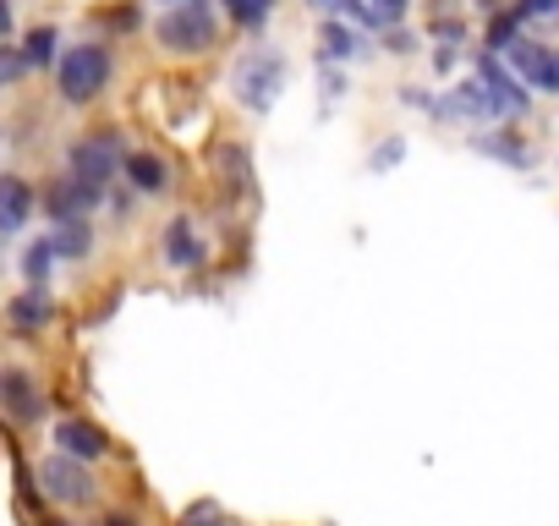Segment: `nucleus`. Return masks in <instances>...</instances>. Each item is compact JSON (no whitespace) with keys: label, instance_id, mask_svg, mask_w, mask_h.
Returning a JSON list of instances; mask_svg holds the SVG:
<instances>
[{"label":"nucleus","instance_id":"1","mask_svg":"<svg viewBox=\"0 0 559 526\" xmlns=\"http://www.w3.org/2000/svg\"><path fill=\"white\" fill-rule=\"evenodd\" d=\"M159 45L170 56H203L219 39V7L214 0H176V7L159 17Z\"/></svg>","mask_w":559,"mask_h":526},{"label":"nucleus","instance_id":"2","mask_svg":"<svg viewBox=\"0 0 559 526\" xmlns=\"http://www.w3.org/2000/svg\"><path fill=\"white\" fill-rule=\"evenodd\" d=\"M110 72H116V61H110L105 45H72L56 61V88H61L67 105H94L110 88Z\"/></svg>","mask_w":559,"mask_h":526},{"label":"nucleus","instance_id":"3","mask_svg":"<svg viewBox=\"0 0 559 526\" xmlns=\"http://www.w3.org/2000/svg\"><path fill=\"white\" fill-rule=\"evenodd\" d=\"M230 83H236V99L263 116V110L280 99V88H286V61H280V50L258 45L252 56L236 61V77H230Z\"/></svg>","mask_w":559,"mask_h":526},{"label":"nucleus","instance_id":"4","mask_svg":"<svg viewBox=\"0 0 559 526\" xmlns=\"http://www.w3.org/2000/svg\"><path fill=\"white\" fill-rule=\"evenodd\" d=\"M121 170V138L116 132H88V138H78L72 148H67V176H78V181H88V187H110V176Z\"/></svg>","mask_w":559,"mask_h":526},{"label":"nucleus","instance_id":"5","mask_svg":"<svg viewBox=\"0 0 559 526\" xmlns=\"http://www.w3.org/2000/svg\"><path fill=\"white\" fill-rule=\"evenodd\" d=\"M39 482H45V493L56 499V504H94L99 499V482H94V471L83 466V461H72V455H50L45 466H39Z\"/></svg>","mask_w":559,"mask_h":526},{"label":"nucleus","instance_id":"6","mask_svg":"<svg viewBox=\"0 0 559 526\" xmlns=\"http://www.w3.org/2000/svg\"><path fill=\"white\" fill-rule=\"evenodd\" d=\"M0 411H7L12 422H39L45 417V395H39L34 373H23V368L0 373Z\"/></svg>","mask_w":559,"mask_h":526},{"label":"nucleus","instance_id":"7","mask_svg":"<svg viewBox=\"0 0 559 526\" xmlns=\"http://www.w3.org/2000/svg\"><path fill=\"white\" fill-rule=\"evenodd\" d=\"M94 203H99V187H88V181H78V176H56V181L45 187V208H50L56 225H67V219H88Z\"/></svg>","mask_w":559,"mask_h":526},{"label":"nucleus","instance_id":"8","mask_svg":"<svg viewBox=\"0 0 559 526\" xmlns=\"http://www.w3.org/2000/svg\"><path fill=\"white\" fill-rule=\"evenodd\" d=\"M510 67H515L532 88L559 94V50H554V45H526V39H515V45H510Z\"/></svg>","mask_w":559,"mask_h":526},{"label":"nucleus","instance_id":"9","mask_svg":"<svg viewBox=\"0 0 559 526\" xmlns=\"http://www.w3.org/2000/svg\"><path fill=\"white\" fill-rule=\"evenodd\" d=\"M56 450L88 466V461L110 455V439H105V428H94V422H83V417H67V422H56Z\"/></svg>","mask_w":559,"mask_h":526},{"label":"nucleus","instance_id":"10","mask_svg":"<svg viewBox=\"0 0 559 526\" xmlns=\"http://www.w3.org/2000/svg\"><path fill=\"white\" fill-rule=\"evenodd\" d=\"M34 219V187L23 176H0V236H17Z\"/></svg>","mask_w":559,"mask_h":526},{"label":"nucleus","instance_id":"11","mask_svg":"<svg viewBox=\"0 0 559 526\" xmlns=\"http://www.w3.org/2000/svg\"><path fill=\"white\" fill-rule=\"evenodd\" d=\"M477 83H483V88L493 94L499 116H510V110L521 116V110H526V88H521V83H515V77H510V72H504V67L493 61V56H483V61H477Z\"/></svg>","mask_w":559,"mask_h":526},{"label":"nucleus","instance_id":"12","mask_svg":"<svg viewBox=\"0 0 559 526\" xmlns=\"http://www.w3.org/2000/svg\"><path fill=\"white\" fill-rule=\"evenodd\" d=\"M165 263H170V270H198V263H203V241L192 236L187 214L165 225Z\"/></svg>","mask_w":559,"mask_h":526},{"label":"nucleus","instance_id":"13","mask_svg":"<svg viewBox=\"0 0 559 526\" xmlns=\"http://www.w3.org/2000/svg\"><path fill=\"white\" fill-rule=\"evenodd\" d=\"M50 319H56V308H50V297L34 291V286H28L23 297H12V308H7V324H12V330H45Z\"/></svg>","mask_w":559,"mask_h":526},{"label":"nucleus","instance_id":"14","mask_svg":"<svg viewBox=\"0 0 559 526\" xmlns=\"http://www.w3.org/2000/svg\"><path fill=\"white\" fill-rule=\"evenodd\" d=\"M127 176H132L138 192H165V181H170L159 154H127Z\"/></svg>","mask_w":559,"mask_h":526},{"label":"nucleus","instance_id":"15","mask_svg":"<svg viewBox=\"0 0 559 526\" xmlns=\"http://www.w3.org/2000/svg\"><path fill=\"white\" fill-rule=\"evenodd\" d=\"M50 247H56V258H88V247H94L88 219H67V225L50 236Z\"/></svg>","mask_w":559,"mask_h":526},{"label":"nucleus","instance_id":"16","mask_svg":"<svg viewBox=\"0 0 559 526\" xmlns=\"http://www.w3.org/2000/svg\"><path fill=\"white\" fill-rule=\"evenodd\" d=\"M50 270H56V247H50V236H39V241L23 252V275H28V286H34V291H45Z\"/></svg>","mask_w":559,"mask_h":526},{"label":"nucleus","instance_id":"17","mask_svg":"<svg viewBox=\"0 0 559 526\" xmlns=\"http://www.w3.org/2000/svg\"><path fill=\"white\" fill-rule=\"evenodd\" d=\"M56 28H34L28 39H23V67H50L56 61Z\"/></svg>","mask_w":559,"mask_h":526},{"label":"nucleus","instance_id":"18","mask_svg":"<svg viewBox=\"0 0 559 526\" xmlns=\"http://www.w3.org/2000/svg\"><path fill=\"white\" fill-rule=\"evenodd\" d=\"M225 12H230L241 28H263L269 12H274V0H225Z\"/></svg>","mask_w":559,"mask_h":526},{"label":"nucleus","instance_id":"19","mask_svg":"<svg viewBox=\"0 0 559 526\" xmlns=\"http://www.w3.org/2000/svg\"><path fill=\"white\" fill-rule=\"evenodd\" d=\"M346 56H357V34L341 23H324V61H346Z\"/></svg>","mask_w":559,"mask_h":526},{"label":"nucleus","instance_id":"20","mask_svg":"<svg viewBox=\"0 0 559 526\" xmlns=\"http://www.w3.org/2000/svg\"><path fill=\"white\" fill-rule=\"evenodd\" d=\"M23 72H28V67H23V50H17V45H0V94H7Z\"/></svg>","mask_w":559,"mask_h":526},{"label":"nucleus","instance_id":"21","mask_svg":"<svg viewBox=\"0 0 559 526\" xmlns=\"http://www.w3.org/2000/svg\"><path fill=\"white\" fill-rule=\"evenodd\" d=\"M515 28H521V17H515V12H499V17L488 23V45H493V50H510Z\"/></svg>","mask_w":559,"mask_h":526},{"label":"nucleus","instance_id":"22","mask_svg":"<svg viewBox=\"0 0 559 526\" xmlns=\"http://www.w3.org/2000/svg\"><path fill=\"white\" fill-rule=\"evenodd\" d=\"M406 17V0H373L368 7V23H379V28H395Z\"/></svg>","mask_w":559,"mask_h":526},{"label":"nucleus","instance_id":"23","mask_svg":"<svg viewBox=\"0 0 559 526\" xmlns=\"http://www.w3.org/2000/svg\"><path fill=\"white\" fill-rule=\"evenodd\" d=\"M559 12V0H515V17L526 23V17H554Z\"/></svg>","mask_w":559,"mask_h":526},{"label":"nucleus","instance_id":"24","mask_svg":"<svg viewBox=\"0 0 559 526\" xmlns=\"http://www.w3.org/2000/svg\"><path fill=\"white\" fill-rule=\"evenodd\" d=\"M313 7H319V12H346V17H362V23H368V12L357 7V0H313Z\"/></svg>","mask_w":559,"mask_h":526},{"label":"nucleus","instance_id":"25","mask_svg":"<svg viewBox=\"0 0 559 526\" xmlns=\"http://www.w3.org/2000/svg\"><path fill=\"white\" fill-rule=\"evenodd\" d=\"M181 526H219V510H214V504H198V510H192Z\"/></svg>","mask_w":559,"mask_h":526},{"label":"nucleus","instance_id":"26","mask_svg":"<svg viewBox=\"0 0 559 526\" xmlns=\"http://www.w3.org/2000/svg\"><path fill=\"white\" fill-rule=\"evenodd\" d=\"M12 34V0H0V39Z\"/></svg>","mask_w":559,"mask_h":526},{"label":"nucleus","instance_id":"27","mask_svg":"<svg viewBox=\"0 0 559 526\" xmlns=\"http://www.w3.org/2000/svg\"><path fill=\"white\" fill-rule=\"evenodd\" d=\"M105 526H138L132 515H105Z\"/></svg>","mask_w":559,"mask_h":526}]
</instances>
